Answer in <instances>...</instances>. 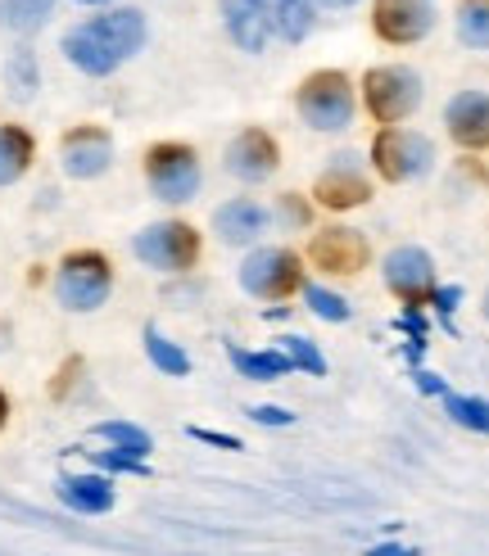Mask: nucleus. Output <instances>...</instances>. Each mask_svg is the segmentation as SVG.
I'll return each instance as SVG.
<instances>
[{
  "instance_id": "0eeeda50",
  "label": "nucleus",
  "mask_w": 489,
  "mask_h": 556,
  "mask_svg": "<svg viewBox=\"0 0 489 556\" xmlns=\"http://www.w3.org/2000/svg\"><path fill=\"white\" fill-rule=\"evenodd\" d=\"M200 154L181 141H159L146 150V186L163 204H190L200 194Z\"/></svg>"
},
{
  "instance_id": "9b49d317",
  "label": "nucleus",
  "mask_w": 489,
  "mask_h": 556,
  "mask_svg": "<svg viewBox=\"0 0 489 556\" xmlns=\"http://www.w3.org/2000/svg\"><path fill=\"white\" fill-rule=\"evenodd\" d=\"M304 258L313 263V271H326V276H359L372 258V244L353 227H317L309 236Z\"/></svg>"
},
{
  "instance_id": "20e7f679",
  "label": "nucleus",
  "mask_w": 489,
  "mask_h": 556,
  "mask_svg": "<svg viewBox=\"0 0 489 556\" xmlns=\"http://www.w3.org/2000/svg\"><path fill=\"white\" fill-rule=\"evenodd\" d=\"M372 173L390 186H408L435 168V141L413 127H380L372 136Z\"/></svg>"
},
{
  "instance_id": "7c9ffc66",
  "label": "nucleus",
  "mask_w": 489,
  "mask_h": 556,
  "mask_svg": "<svg viewBox=\"0 0 489 556\" xmlns=\"http://www.w3.org/2000/svg\"><path fill=\"white\" fill-rule=\"evenodd\" d=\"M457 303H462V286H435V294H430V308L440 313L444 330H453V336H457V326H453V313H457Z\"/></svg>"
},
{
  "instance_id": "473e14b6",
  "label": "nucleus",
  "mask_w": 489,
  "mask_h": 556,
  "mask_svg": "<svg viewBox=\"0 0 489 556\" xmlns=\"http://www.w3.org/2000/svg\"><path fill=\"white\" fill-rule=\"evenodd\" d=\"M186 434L196 439V443H209V448H223V453H240V448H244V443H240L236 434H223V430H204V426H190Z\"/></svg>"
},
{
  "instance_id": "c9c22d12",
  "label": "nucleus",
  "mask_w": 489,
  "mask_h": 556,
  "mask_svg": "<svg viewBox=\"0 0 489 556\" xmlns=\"http://www.w3.org/2000/svg\"><path fill=\"white\" fill-rule=\"evenodd\" d=\"M367 556H422V552L408 543H376V547H367Z\"/></svg>"
},
{
  "instance_id": "e433bc0d",
  "label": "nucleus",
  "mask_w": 489,
  "mask_h": 556,
  "mask_svg": "<svg viewBox=\"0 0 489 556\" xmlns=\"http://www.w3.org/2000/svg\"><path fill=\"white\" fill-rule=\"evenodd\" d=\"M313 5H326V10H344V5H359V0H313Z\"/></svg>"
},
{
  "instance_id": "2f4dec72",
  "label": "nucleus",
  "mask_w": 489,
  "mask_h": 556,
  "mask_svg": "<svg viewBox=\"0 0 489 556\" xmlns=\"http://www.w3.org/2000/svg\"><path fill=\"white\" fill-rule=\"evenodd\" d=\"M244 416H250L254 426H294V412H286V407H277V403H254Z\"/></svg>"
},
{
  "instance_id": "f257e3e1",
  "label": "nucleus",
  "mask_w": 489,
  "mask_h": 556,
  "mask_svg": "<svg viewBox=\"0 0 489 556\" xmlns=\"http://www.w3.org/2000/svg\"><path fill=\"white\" fill-rule=\"evenodd\" d=\"M146 37H150V27L141 10H109V14H96L87 23L68 27L64 60L87 77H109L146 46Z\"/></svg>"
},
{
  "instance_id": "dca6fc26",
  "label": "nucleus",
  "mask_w": 489,
  "mask_h": 556,
  "mask_svg": "<svg viewBox=\"0 0 489 556\" xmlns=\"http://www.w3.org/2000/svg\"><path fill=\"white\" fill-rule=\"evenodd\" d=\"M444 131L457 150H489V91H457L444 104Z\"/></svg>"
},
{
  "instance_id": "5701e85b",
  "label": "nucleus",
  "mask_w": 489,
  "mask_h": 556,
  "mask_svg": "<svg viewBox=\"0 0 489 556\" xmlns=\"http://www.w3.org/2000/svg\"><path fill=\"white\" fill-rule=\"evenodd\" d=\"M54 14V0H0V27L10 33H37Z\"/></svg>"
},
{
  "instance_id": "c85d7f7f",
  "label": "nucleus",
  "mask_w": 489,
  "mask_h": 556,
  "mask_svg": "<svg viewBox=\"0 0 489 556\" xmlns=\"http://www.w3.org/2000/svg\"><path fill=\"white\" fill-rule=\"evenodd\" d=\"M272 217H277V227L309 231L313 227V204L299 190H286V194H277V208H272Z\"/></svg>"
},
{
  "instance_id": "ddd939ff",
  "label": "nucleus",
  "mask_w": 489,
  "mask_h": 556,
  "mask_svg": "<svg viewBox=\"0 0 489 556\" xmlns=\"http://www.w3.org/2000/svg\"><path fill=\"white\" fill-rule=\"evenodd\" d=\"M223 23L240 50L259 54L272 37H281V0H223Z\"/></svg>"
},
{
  "instance_id": "a878e982",
  "label": "nucleus",
  "mask_w": 489,
  "mask_h": 556,
  "mask_svg": "<svg viewBox=\"0 0 489 556\" xmlns=\"http://www.w3.org/2000/svg\"><path fill=\"white\" fill-rule=\"evenodd\" d=\"M5 81H10V96H14V100H33L37 87H41L37 54H33V50H14V60L5 64Z\"/></svg>"
},
{
  "instance_id": "6ab92c4d",
  "label": "nucleus",
  "mask_w": 489,
  "mask_h": 556,
  "mask_svg": "<svg viewBox=\"0 0 489 556\" xmlns=\"http://www.w3.org/2000/svg\"><path fill=\"white\" fill-rule=\"evenodd\" d=\"M33 159H37L33 131L18 127V123H5V127H0V186L23 181L27 168H33Z\"/></svg>"
},
{
  "instance_id": "72a5a7b5",
  "label": "nucleus",
  "mask_w": 489,
  "mask_h": 556,
  "mask_svg": "<svg viewBox=\"0 0 489 556\" xmlns=\"http://www.w3.org/2000/svg\"><path fill=\"white\" fill-rule=\"evenodd\" d=\"M394 326L403 330L408 340H422V344H426V336H430V321H426V313H422V308H403V317H399Z\"/></svg>"
},
{
  "instance_id": "2eb2a0df",
  "label": "nucleus",
  "mask_w": 489,
  "mask_h": 556,
  "mask_svg": "<svg viewBox=\"0 0 489 556\" xmlns=\"http://www.w3.org/2000/svg\"><path fill=\"white\" fill-rule=\"evenodd\" d=\"M60 168L73 181H96L114 168V136L104 127H73L60 141Z\"/></svg>"
},
{
  "instance_id": "412c9836",
  "label": "nucleus",
  "mask_w": 489,
  "mask_h": 556,
  "mask_svg": "<svg viewBox=\"0 0 489 556\" xmlns=\"http://www.w3.org/2000/svg\"><path fill=\"white\" fill-rule=\"evenodd\" d=\"M91 439H100V443H109L114 453H127V457H150V448H154V439L141 430V426H131V421H100V426H91Z\"/></svg>"
},
{
  "instance_id": "f3484780",
  "label": "nucleus",
  "mask_w": 489,
  "mask_h": 556,
  "mask_svg": "<svg viewBox=\"0 0 489 556\" xmlns=\"http://www.w3.org/2000/svg\"><path fill=\"white\" fill-rule=\"evenodd\" d=\"M272 227V213L259 204V200H244V194H236V200L217 204L213 213V236L223 240L227 249H244V244H259Z\"/></svg>"
},
{
  "instance_id": "f8f14e48",
  "label": "nucleus",
  "mask_w": 489,
  "mask_h": 556,
  "mask_svg": "<svg viewBox=\"0 0 489 556\" xmlns=\"http://www.w3.org/2000/svg\"><path fill=\"white\" fill-rule=\"evenodd\" d=\"M223 168H227L236 181H244V186L267 181L272 173L281 168V146H277V136L263 131V127H244L240 136H231V141H227Z\"/></svg>"
},
{
  "instance_id": "c756f323",
  "label": "nucleus",
  "mask_w": 489,
  "mask_h": 556,
  "mask_svg": "<svg viewBox=\"0 0 489 556\" xmlns=\"http://www.w3.org/2000/svg\"><path fill=\"white\" fill-rule=\"evenodd\" d=\"M91 466L100 476H150V466L141 457H127V453H114V448H91Z\"/></svg>"
},
{
  "instance_id": "58836bf2",
  "label": "nucleus",
  "mask_w": 489,
  "mask_h": 556,
  "mask_svg": "<svg viewBox=\"0 0 489 556\" xmlns=\"http://www.w3.org/2000/svg\"><path fill=\"white\" fill-rule=\"evenodd\" d=\"M480 308H485V321H489V290H485V303H480Z\"/></svg>"
},
{
  "instance_id": "cd10ccee",
  "label": "nucleus",
  "mask_w": 489,
  "mask_h": 556,
  "mask_svg": "<svg viewBox=\"0 0 489 556\" xmlns=\"http://www.w3.org/2000/svg\"><path fill=\"white\" fill-rule=\"evenodd\" d=\"M304 303H309V313H313V317H322V321H336V326L353 317V308H349V303H344L336 290L313 286V281L304 286Z\"/></svg>"
},
{
  "instance_id": "f704fd0d",
  "label": "nucleus",
  "mask_w": 489,
  "mask_h": 556,
  "mask_svg": "<svg viewBox=\"0 0 489 556\" xmlns=\"http://www.w3.org/2000/svg\"><path fill=\"white\" fill-rule=\"evenodd\" d=\"M413 384H417V394H426V399H444V394H449L444 376H435V371H426V367L413 371Z\"/></svg>"
},
{
  "instance_id": "393cba45",
  "label": "nucleus",
  "mask_w": 489,
  "mask_h": 556,
  "mask_svg": "<svg viewBox=\"0 0 489 556\" xmlns=\"http://www.w3.org/2000/svg\"><path fill=\"white\" fill-rule=\"evenodd\" d=\"M146 357L163 376H190V357L168 336H163V330H154V326H146Z\"/></svg>"
},
{
  "instance_id": "bb28decb",
  "label": "nucleus",
  "mask_w": 489,
  "mask_h": 556,
  "mask_svg": "<svg viewBox=\"0 0 489 556\" xmlns=\"http://www.w3.org/2000/svg\"><path fill=\"white\" fill-rule=\"evenodd\" d=\"M272 349H281V353L290 357L294 371L326 376V357H322V349H317L313 340H304V336H277V344H272Z\"/></svg>"
},
{
  "instance_id": "b1692460",
  "label": "nucleus",
  "mask_w": 489,
  "mask_h": 556,
  "mask_svg": "<svg viewBox=\"0 0 489 556\" xmlns=\"http://www.w3.org/2000/svg\"><path fill=\"white\" fill-rule=\"evenodd\" d=\"M444 412H449V421L462 426V430H472V434H489V399H476V394H444Z\"/></svg>"
},
{
  "instance_id": "4c0bfd02",
  "label": "nucleus",
  "mask_w": 489,
  "mask_h": 556,
  "mask_svg": "<svg viewBox=\"0 0 489 556\" xmlns=\"http://www.w3.org/2000/svg\"><path fill=\"white\" fill-rule=\"evenodd\" d=\"M5 421H10V399H5V389H0V430H5Z\"/></svg>"
},
{
  "instance_id": "1a4fd4ad",
  "label": "nucleus",
  "mask_w": 489,
  "mask_h": 556,
  "mask_svg": "<svg viewBox=\"0 0 489 556\" xmlns=\"http://www.w3.org/2000/svg\"><path fill=\"white\" fill-rule=\"evenodd\" d=\"M367 200H372V177L363 173V159L353 150H336L313 181V204L331 213H349V208H363Z\"/></svg>"
},
{
  "instance_id": "6e6552de",
  "label": "nucleus",
  "mask_w": 489,
  "mask_h": 556,
  "mask_svg": "<svg viewBox=\"0 0 489 556\" xmlns=\"http://www.w3.org/2000/svg\"><path fill=\"white\" fill-rule=\"evenodd\" d=\"M131 254L141 258L150 271L177 276V271H190L200 263V231L190 227V222H177V217L154 222V227H146L131 240Z\"/></svg>"
},
{
  "instance_id": "9d476101",
  "label": "nucleus",
  "mask_w": 489,
  "mask_h": 556,
  "mask_svg": "<svg viewBox=\"0 0 489 556\" xmlns=\"http://www.w3.org/2000/svg\"><path fill=\"white\" fill-rule=\"evenodd\" d=\"M380 276H386V290L394 299H403L408 308H426L430 294H435V258L426 254L422 244H399L386 254V263H380Z\"/></svg>"
},
{
  "instance_id": "39448f33",
  "label": "nucleus",
  "mask_w": 489,
  "mask_h": 556,
  "mask_svg": "<svg viewBox=\"0 0 489 556\" xmlns=\"http://www.w3.org/2000/svg\"><path fill=\"white\" fill-rule=\"evenodd\" d=\"M109 294H114V267L96 249H77L54 271V299L68 313H96L109 303Z\"/></svg>"
},
{
  "instance_id": "a211bd4d",
  "label": "nucleus",
  "mask_w": 489,
  "mask_h": 556,
  "mask_svg": "<svg viewBox=\"0 0 489 556\" xmlns=\"http://www.w3.org/2000/svg\"><path fill=\"white\" fill-rule=\"evenodd\" d=\"M54 493H60V503L77 516H104L114 511V480L100 476V470H82V476H60L54 480Z\"/></svg>"
},
{
  "instance_id": "4be33fe9",
  "label": "nucleus",
  "mask_w": 489,
  "mask_h": 556,
  "mask_svg": "<svg viewBox=\"0 0 489 556\" xmlns=\"http://www.w3.org/2000/svg\"><path fill=\"white\" fill-rule=\"evenodd\" d=\"M457 41L467 50H489V0H457Z\"/></svg>"
},
{
  "instance_id": "4468645a",
  "label": "nucleus",
  "mask_w": 489,
  "mask_h": 556,
  "mask_svg": "<svg viewBox=\"0 0 489 556\" xmlns=\"http://www.w3.org/2000/svg\"><path fill=\"white\" fill-rule=\"evenodd\" d=\"M435 27L430 0H376L372 5V33L390 46H417Z\"/></svg>"
},
{
  "instance_id": "ea45409f",
  "label": "nucleus",
  "mask_w": 489,
  "mask_h": 556,
  "mask_svg": "<svg viewBox=\"0 0 489 556\" xmlns=\"http://www.w3.org/2000/svg\"><path fill=\"white\" fill-rule=\"evenodd\" d=\"M77 5H104V0H77Z\"/></svg>"
},
{
  "instance_id": "423d86ee",
  "label": "nucleus",
  "mask_w": 489,
  "mask_h": 556,
  "mask_svg": "<svg viewBox=\"0 0 489 556\" xmlns=\"http://www.w3.org/2000/svg\"><path fill=\"white\" fill-rule=\"evenodd\" d=\"M240 290L263 303H281L294 290H304V258L286 244H263L250 249L240 263Z\"/></svg>"
},
{
  "instance_id": "7ed1b4c3",
  "label": "nucleus",
  "mask_w": 489,
  "mask_h": 556,
  "mask_svg": "<svg viewBox=\"0 0 489 556\" xmlns=\"http://www.w3.org/2000/svg\"><path fill=\"white\" fill-rule=\"evenodd\" d=\"M422 100H426V81L408 64H380L363 77V104L380 127L408 123L422 109Z\"/></svg>"
},
{
  "instance_id": "f03ea898",
  "label": "nucleus",
  "mask_w": 489,
  "mask_h": 556,
  "mask_svg": "<svg viewBox=\"0 0 489 556\" xmlns=\"http://www.w3.org/2000/svg\"><path fill=\"white\" fill-rule=\"evenodd\" d=\"M294 109H299V118H304V127H313V131H344V127H353L359 100H353V81L340 68H317L299 81Z\"/></svg>"
},
{
  "instance_id": "aec40b11",
  "label": "nucleus",
  "mask_w": 489,
  "mask_h": 556,
  "mask_svg": "<svg viewBox=\"0 0 489 556\" xmlns=\"http://www.w3.org/2000/svg\"><path fill=\"white\" fill-rule=\"evenodd\" d=\"M227 357H231V367L244 380H259V384H272V380H281V376L294 371L281 349H240V344H227Z\"/></svg>"
}]
</instances>
